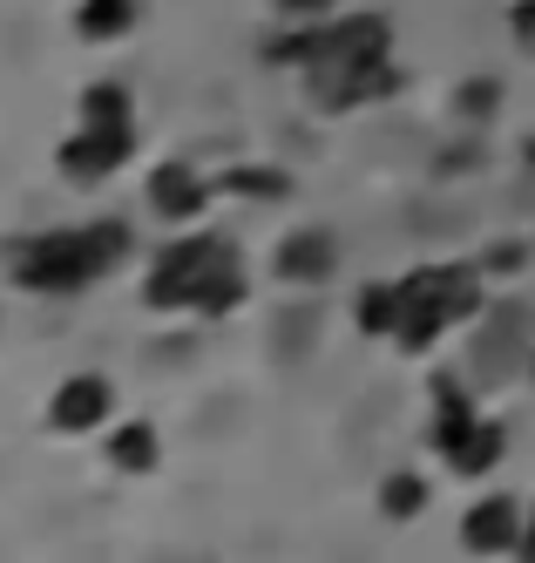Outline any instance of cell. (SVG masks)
Here are the masks:
<instances>
[{
    "label": "cell",
    "mask_w": 535,
    "mask_h": 563,
    "mask_svg": "<svg viewBox=\"0 0 535 563\" xmlns=\"http://www.w3.org/2000/svg\"><path fill=\"white\" fill-rule=\"evenodd\" d=\"M130 218H89V224H55V231H34L8 252V278L21 292H48V299H68V292H89L102 272H115L130 258Z\"/></svg>",
    "instance_id": "6da1fadb"
},
{
    "label": "cell",
    "mask_w": 535,
    "mask_h": 563,
    "mask_svg": "<svg viewBox=\"0 0 535 563\" xmlns=\"http://www.w3.org/2000/svg\"><path fill=\"white\" fill-rule=\"evenodd\" d=\"M455 109L468 115V123H481V115H495V109H502V82H495V75H468V82H461V96H455Z\"/></svg>",
    "instance_id": "ac0fdd59"
},
{
    "label": "cell",
    "mask_w": 535,
    "mask_h": 563,
    "mask_svg": "<svg viewBox=\"0 0 535 563\" xmlns=\"http://www.w3.org/2000/svg\"><path fill=\"white\" fill-rule=\"evenodd\" d=\"M427 509V482L414 475V468H393L387 482H380V516L387 522H414Z\"/></svg>",
    "instance_id": "9a60e30c"
},
{
    "label": "cell",
    "mask_w": 535,
    "mask_h": 563,
    "mask_svg": "<svg viewBox=\"0 0 535 563\" xmlns=\"http://www.w3.org/2000/svg\"><path fill=\"white\" fill-rule=\"evenodd\" d=\"M244 292H252L244 258L218 231L170 238V245L149 258V278H143V306L149 312H203V319H218V312L244 306Z\"/></svg>",
    "instance_id": "7a4b0ae2"
},
{
    "label": "cell",
    "mask_w": 535,
    "mask_h": 563,
    "mask_svg": "<svg viewBox=\"0 0 535 563\" xmlns=\"http://www.w3.org/2000/svg\"><path fill=\"white\" fill-rule=\"evenodd\" d=\"M143 21V0H81L75 8V34L81 42H130Z\"/></svg>",
    "instance_id": "8fae6325"
},
{
    "label": "cell",
    "mask_w": 535,
    "mask_h": 563,
    "mask_svg": "<svg viewBox=\"0 0 535 563\" xmlns=\"http://www.w3.org/2000/svg\"><path fill=\"white\" fill-rule=\"evenodd\" d=\"M218 190H224V197H244V205H278V197L292 190V177L271 170V164H237V170L218 177Z\"/></svg>",
    "instance_id": "5bb4252c"
},
{
    "label": "cell",
    "mask_w": 535,
    "mask_h": 563,
    "mask_svg": "<svg viewBox=\"0 0 535 563\" xmlns=\"http://www.w3.org/2000/svg\"><path fill=\"white\" fill-rule=\"evenodd\" d=\"M488 265H495V272H515V265H522V245H495V252L481 258V272H488Z\"/></svg>",
    "instance_id": "44dd1931"
},
{
    "label": "cell",
    "mask_w": 535,
    "mask_h": 563,
    "mask_svg": "<svg viewBox=\"0 0 535 563\" xmlns=\"http://www.w3.org/2000/svg\"><path fill=\"white\" fill-rule=\"evenodd\" d=\"M502 455H509V428L481 415V421H475V428H468V434H461V441H455V449H447L441 462L455 468V475H488Z\"/></svg>",
    "instance_id": "30bf717a"
},
{
    "label": "cell",
    "mask_w": 535,
    "mask_h": 563,
    "mask_svg": "<svg viewBox=\"0 0 535 563\" xmlns=\"http://www.w3.org/2000/svg\"><path fill=\"white\" fill-rule=\"evenodd\" d=\"M211 197H218V184L203 177V170H190V164H156L149 170V211L170 218V224H190Z\"/></svg>",
    "instance_id": "9c48e42d"
},
{
    "label": "cell",
    "mask_w": 535,
    "mask_h": 563,
    "mask_svg": "<svg viewBox=\"0 0 535 563\" xmlns=\"http://www.w3.org/2000/svg\"><path fill=\"white\" fill-rule=\"evenodd\" d=\"M109 415H115V387L102 374H75L48 394V428L55 434H96V428H109Z\"/></svg>",
    "instance_id": "52a82bcc"
},
{
    "label": "cell",
    "mask_w": 535,
    "mask_h": 563,
    "mask_svg": "<svg viewBox=\"0 0 535 563\" xmlns=\"http://www.w3.org/2000/svg\"><path fill=\"white\" fill-rule=\"evenodd\" d=\"M81 123H130V89H122V82L81 89Z\"/></svg>",
    "instance_id": "e0dca14e"
},
{
    "label": "cell",
    "mask_w": 535,
    "mask_h": 563,
    "mask_svg": "<svg viewBox=\"0 0 535 563\" xmlns=\"http://www.w3.org/2000/svg\"><path fill=\"white\" fill-rule=\"evenodd\" d=\"M130 150H136V130L130 123H81L62 150H55V170L68 184H109L122 164H130Z\"/></svg>",
    "instance_id": "277c9868"
},
{
    "label": "cell",
    "mask_w": 535,
    "mask_h": 563,
    "mask_svg": "<svg viewBox=\"0 0 535 563\" xmlns=\"http://www.w3.org/2000/svg\"><path fill=\"white\" fill-rule=\"evenodd\" d=\"M475 306H481V272H468V265H421V272L400 278V327H393V340L406 353H427Z\"/></svg>",
    "instance_id": "3957f363"
},
{
    "label": "cell",
    "mask_w": 535,
    "mask_h": 563,
    "mask_svg": "<svg viewBox=\"0 0 535 563\" xmlns=\"http://www.w3.org/2000/svg\"><path fill=\"white\" fill-rule=\"evenodd\" d=\"M156 455H163V434H156L149 421H115V428H109V468H122V475H149Z\"/></svg>",
    "instance_id": "4fadbf2b"
},
{
    "label": "cell",
    "mask_w": 535,
    "mask_h": 563,
    "mask_svg": "<svg viewBox=\"0 0 535 563\" xmlns=\"http://www.w3.org/2000/svg\"><path fill=\"white\" fill-rule=\"evenodd\" d=\"M522 503L515 496H481V503H468V516H461V550H475V556H515L522 550Z\"/></svg>",
    "instance_id": "ba28073f"
},
{
    "label": "cell",
    "mask_w": 535,
    "mask_h": 563,
    "mask_svg": "<svg viewBox=\"0 0 535 563\" xmlns=\"http://www.w3.org/2000/svg\"><path fill=\"white\" fill-rule=\"evenodd\" d=\"M481 415H475V400L455 387V380H434V421H427V441H434V455H447L455 441L475 428Z\"/></svg>",
    "instance_id": "7c38bea8"
},
{
    "label": "cell",
    "mask_w": 535,
    "mask_h": 563,
    "mask_svg": "<svg viewBox=\"0 0 535 563\" xmlns=\"http://www.w3.org/2000/svg\"><path fill=\"white\" fill-rule=\"evenodd\" d=\"M359 333H387L393 340V327H400V278L393 286H359Z\"/></svg>",
    "instance_id": "2e32d148"
},
{
    "label": "cell",
    "mask_w": 535,
    "mask_h": 563,
    "mask_svg": "<svg viewBox=\"0 0 535 563\" xmlns=\"http://www.w3.org/2000/svg\"><path fill=\"white\" fill-rule=\"evenodd\" d=\"M393 89H400L393 55H387V62H359V68H333V75H305V102L325 109V115H346V109L380 102V96H393Z\"/></svg>",
    "instance_id": "5b68a950"
},
{
    "label": "cell",
    "mask_w": 535,
    "mask_h": 563,
    "mask_svg": "<svg viewBox=\"0 0 535 563\" xmlns=\"http://www.w3.org/2000/svg\"><path fill=\"white\" fill-rule=\"evenodd\" d=\"M509 34H515V48H535V0H515L509 8Z\"/></svg>",
    "instance_id": "d6986e66"
},
{
    "label": "cell",
    "mask_w": 535,
    "mask_h": 563,
    "mask_svg": "<svg viewBox=\"0 0 535 563\" xmlns=\"http://www.w3.org/2000/svg\"><path fill=\"white\" fill-rule=\"evenodd\" d=\"M339 265V238L333 224H299V231H285L278 238V252H271V272L285 278V286H325Z\"/></svg>",
    "instance_id": "8992f818"
},
{
    "label": "cell",
    "mask_w": 535,
    "mask_h": 563,
    "mask_svg": "<svg viewBox=\"0 0 535 563\" xmlns=\"http://www.w3.org/2000/svg\"><path fill=\"white\" fill-rule=\"evenodd\" d=\"M278 14H292V21H325L333 14V0H271Z\"/></svg>",
    "instance_id": "ffe728a7"
}]
</instances>
